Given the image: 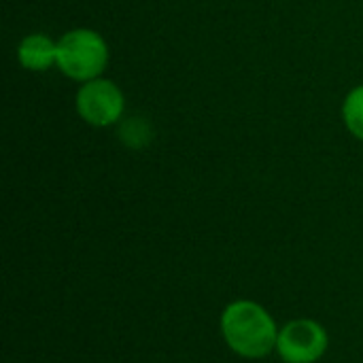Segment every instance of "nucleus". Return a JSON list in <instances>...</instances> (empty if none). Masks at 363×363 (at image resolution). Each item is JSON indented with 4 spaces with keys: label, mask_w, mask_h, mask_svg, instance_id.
Segmentation results:
<instances>
[{
    "label": "nucleus",
    "mask_w": 363,
    "mask_h": 363,
    "mask_svg": "<svg viewBox=\"0 0 363 363\" xmlns=\"http://www.w3.org/2000/svg\"><path fill=\"white\" fill-rule=\"evenodd\" d=\"M221 334L225 345L245 359H262L277 349L279 328L272 315L251 302H232L221 315Z\"/></svg>",
    "instance_id": "obj_1"
},
{
    "label": "nucleus",
    "mask_w": 363,
    "mask_h": 363,
    "mask_svg": "<svg viewBox=\"0 0 363 363\" xmlns=\"http://www.w3.org/2000/svg\"><path fill=\"white\" fill-rule=\"evenodd\" d=\"M108 45L104 36L91 28H74L57 38V70L77 83L102 77L108 66Z\"/></svg>",
    "instance_id": "obj_2"
},
{
    "label": "nucleus",
    "mask_w": 363,
    "mask_h": 363,
    "mask_svg": "<svg viewBox=\"0 0 363 363\" xmlns=\"http://www.w3.org/2000/svg\"><path fill=\"white\" fill-rule=\"evenodd\" d=\"M77 115L94 128H111L123 119L125 96L111 79L98 77L81 83L74 96Z\"/></svg>",
    "instance_id": "obj_3"
},
{
    "label": "nucleus",
    "mask_w": 363,
    "mask_h": 363,
    "mask_svg": "<svg viewBox=\"0 0 363 363\" xmlns=\"http://www.w3.org/2000/svg\"><path fill=\"white\" fill-rule=\"evenodd\" d=\"M328 332L313 319H296L279 330L277 351L285 363H315L328 351Z\"/></svg>",
    "instance_id": "obj_4"
},
{
    "label": "nucleus",
    "mask_w": 363,
    "mask_h": 363,
    "mask_svg": "<svg viewBox=\"0 0 363 363\" xmlns=\"http://www.w3.org/2000/svg\"><path fill=\"white\" fill-rule=\"evenodd\" d=\"M17 62L30 72H45L57 62V40L43 32L28 34L17 45Z\"/></svg>",
    "instance_id": "obj_5"
},
{
    "label": "nucleus",
    "mask_w": 363,
    "mask_h": 363,
    "mask_svg": "<svg viewBox=\"0 0 363 363\" xmlns=\"http://www.w3.org/2000/svg\"><path fill=\"white\" fill-rule=\"evenodd\" d=\"M342 121L347 130L363 143V85L353 87L342 102Z\"/></svg>",
    "instance_id": "obj_6"
},
{
    "label": "nucleus",
    "mask_w": 363,
    "mask_h": 363,
    "mask_svg": "<svg viewBox=\"0 0 363 363\" xmlns=\"http://www.w3.org/2000/svg\"><path fill=\"white\" fill-rule=\"evenodd\" d=\"M119 138L130 147V149H143L151 140V128L143 119H121L119 121Z\"/></svg>",
    "instance_id": "obj_7"
}]
</instances>
